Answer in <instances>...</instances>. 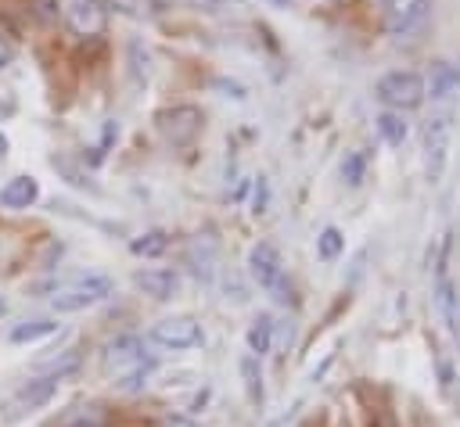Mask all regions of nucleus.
I'll return each mask as SVG.
<instances>
[{
    "mask_svg": "<svg viewBox=\"0 0 460 427\" xmlns=\"http://www.w3.org/2000/svg\"><path fill=\"white\" fill-rule=\"evenodd\" d=\"M104 370L115 377V384L122 391H137V388L147 384V377L155 370V359H151V352L144 348V341L137 334H122L104 348Z\"/></svg>",
    "mask_w": 460,
    "mask_h": 427,
    "instance_id": "nucleus-1",
    "label": "nucleus"
},
{
    "mask_svg": "<svg viewBox=\"0 0 460 427\" xmlns=\"http://www.w3.org/2000/svg\"><path fill=\"white\" fill-rule=\"evenodd\" d=\"M374 97L388 108V111H413L428 100V79L413 68H392L374 83Z\"/></svg>",
    "mask_w": 460,
    "mask_h": 427,
    "instance_id": "nucleus-2",
    "label": "nucleus"
},
{
    "mask_svg": "<svg viewBox=\"0 0 460 427\" xmlns=\"http://www.w3.org/2000/svg\"><path fill=\"white\" fill-rule=\"evenodd\" d=\"M248 273H252V280H255L273 301H280V305L291 301V283H288L284 255H280V248H277L273 240L252 244V251H248Z\"/></svg>",
    "mask_w": 460,
    "mask_h": 427,
    "instance_id": "nucleus-3",
    "label": "nucleus"
},
{
    "mask_svg": "<svg viewBox=\"0 0 460 427\" xmlns=\"http://www.w3.org/2000/svg\"><path fill=\"white\" fill-rule=\"evenodd\" d=\"M115 283L101 273H86V276H75L68 283H61L54 294H50V309L54 312H83V309H93L101 305L104 298H111Z\"/></svg>",
    "mask_w": 460,
    "mask_h": 427,
    "instance_id": "nucleus-4",
    "label": "nucleus"
},
{
    "mask_svg": "<svg viewBox=\"0 0 460 427\" xmlns=\"http://www.w3.org/2000/svg\"><path fill=\"white\" fill-rule=\"evenodd\" d=\"M155 129L169 147H190L205 129V111L198 104H169L155 111Z\"/></svg>",
    "mask_w": 460,
    "mask_h": 427,
    "instance_id": "nucleus-5",
    "label": "nucleus"
},
{
    "mask_svg": "<svg viewBox=\"0 0 460 427\" xmlns=\"http://www.w3.org/2000/svg\"><path fill=\"white\" fill-rule=\"evenodd\" d=\"M449 140H453V122H449V115H431V122L424 126V172H428L431 183H438L442 172H446Z\"/></svg>",
    "mask_w": 460,
    "mask_h": 427,
    "instance_id": "nucleus-6",
    "label": "nucleus"
},
{
    "mask_svg": "<svg viewBox=\"0 0 460 427\" xmlns=\"http://www.w3.org/2000/svg\"><path fill=\"white\" fill-rule=\"evenodd\" d=\"M61 22L75 39H93L108 29V7L101 0H68L61 7Z\"/></svg>",
    "mask_w": 460,
    "mask_h": 427,
    "instance_id": "nucleus-7",
    "label": "nucleus"
},
{
    "mask_svg": "<svg viewBox=\"0 0 460 427\" xmlns=\"http://www.w3.org/2000/svg\"><path fill=\"white\" fill-rule=\"evenodd\" d=\"M151 341L162 348H172V352H187L205 341V330L194 316H165L151 327Z\"/></svg>",
    "mask_w": 460,
    "mask_h": 427,
    "instance_id": "nucleus-8",
    "label": "nucleus"
},
{
    "mask_svg": "<svg viewBox=\"0 0 460 427\" xmlns=\"http://www.w3.org/2000/svg\"><path fill=\"white\" fill-rule=\"evenodd\" d=\"M133 283H137L147 298H155V301H169V298H176V291H180V276H176L172 269H165V266L137 269V273H133Z\"/></svg>",
    "mask_w": 460,
    "mask_h": 427,
    "instance_id": "nucleus-9",
    "label": "nucleus"
},
{
    "mask_svg": "<svg viewBox=\"0 0 460 427\" xmlns=\"http://www.w3.org/2000/svg\"><path fill=\"white\" fill-rule=\"evenodd\" d=\"M58 377H32V380H25L18 391H14V398H11V409L14 413H25V409H40V405H47L54 395H58Z\"/></svg>",
    "mask_w": 460,
    "mask_h": 427,
    "instance_id": "nucleus-10",
    "label": "nucleus"
},
{
    "mask_svg": "<svg viewBox=\"0 0 460 427\" xmlns=\"http://www.w3.org/2000/svg\"><path fill=\"white\" fill-rule=\"evenodd\" d=\"M36 197H40V183H36V176H11V179L0 187V208H11V212L32 208Z\"/></svg>",
    "mask_w": 460,
    "mask_h": 427,
    "instance_id": "nucleus-11",
    "label": "nucleus"
},
{
    "mask_svg": "<svg viewBox=\"0 0 460 427\" xmlns=\"http://www.w3.org/2000/svg\"><path fill=\"white\" fill-rule=\"evenodd\" d=\"M435 298H438V312H442L446 327H449L453 334H460V287H456V280H453L446 269H438Z\"/></svg>",
    "mask_w": 460,
    "mask_h": 427,
    "instance_id": "nucleus-12",
    "label": "nucleus"
},
{
    "mask_svg": "<svg viewBox=\"0 0 460 427\" xmlns=\"http://www.w3.org/2000/svg\"><path fill=\"white\" fill-rule=\"evenodd\" d=\"M237 370H241V384H244V395H248L252 409H262V402H266V384H262V366H259V359H255L252 352H244V355L237 359Z\"/></svg>",
    "mask_w": 460,
    "mask_h": 427,
    "instance_id": "nucleus-13",
    "label": "nucleus"
},
{
    "mask_svg": "<svg viewBox=\"0 0 460 427\" xmlns=\"http://www.w3.org/2000/svg\"><path fill=\"white\" fill-rule=\"evenodd\" d=\"M460 90V65L453 61H435L431 65V79H428V97L431 100H442L449 93Z\"/></svg>",
    "mask_w": 460,
    "mask_h": 427,
    "instance_id": "nucleus-14",
    "label": "nucleus"
},
{
    "mask_svg": "<svg viewBox=\"0 0 460 427\" xmlns=\"http://www.w3.org/2000/svg\"><path fill=\"white\" fill-rule=\"evenodd\" d=\"M244 344H248V352H252L255 359L270 355V348H273V316H270V312H259V316L248 323Z\"/></svg>",
    "mask_w": 460,
    "mask_h": 427,
    "instance_id": "nucleus-15",
    "label": "nucleus"
},
{
    "mask_svg": "<svg viewBox=\"0 0 460 427\" xmlns=\"http://www.w3.org/2000/svg\"><path fill=\"white\" fill-rule=\"evenodd\" d=\"M58 427H108V409L97 405V402H83V405H72L58 416Z\"/></svg>",
    "mask_w": 460,
    "mask_h": 427,
    "instance_id": "nucleus-16",
    "label": "nucleus"
},
{
    "mask_svg": "<svg viewBox=\"0 0 460 427\" xmlns=\"http://www.w3.org/2000/svg\"><path fill=\"white\" fill-rule=\"evenodd\" d=\"M377 133H381V140L388 144V147H402L406 144V136H410V122H406V115L402 111H381L377 115Z\"/></svg>",
    "mask_w": 460,
    "mask_h": 427,
    "instance_id": "nucleus-17",
    "label": "nucleus"
},
{
    "mask_svg": "<svg viewBox=\"0 0 460 427\" xmlns=\"http://www.w3.org/2000/svg\"><path fill=\"white\" fill-rule=\"evenodd\" d=\"M428 14H431V0H410V4L395 14L392 32H395V36H410L413 29H420V25L428 22Z\"/></svg>",
    "mask_w": 460,
    "mask_h": 427,
    "instance_id": "nucleus-18",
    "label": "nucleus"
},
{
    "mask_svg": "<svg viewBox=\"0 0 460 427\" xmlns=\"http://www.w3.org/2000/svg\"><path fill=\"white\" fill-rule=\"evenodd\" d=\"M54 330H58V319H50V316L25 319V323H18V327L11 330V344H32V341H43V337H50Z\"/></svg>",
    "mask_w": 460,
    "mask_h": 427,
    "instance_id": "nucleus-19",
    "label": "nucleus"
},
{
    "mask_svg": "<svg viewBox=\"0 0 460 427\" xmlns=\"http://www.w3.org/2000/svg\"><path fill=\"white\" fill-rule=\"evenodd\" d=\"M165 248H169V233L165 230H147V233H140V237L129 240V251L137 258H158Z\"/></svg>",
    "mask_w": 460,
    "mask_h": 427,
    "instance_id": "nucleus-20",
    "label": "nucleus"
},
{
    "mask_svg": "<svg viewBox=\"0 0 460 427\" xmlns=\"http://www.w3.org/2000/svg\"><path fill=\"white\" fill-rule=\"evenodd\" d=\"M341 251H345V237H341V230H338V226H327V230L316 237V255H320L323 262H334Z\"/></svg>",
    "mask_w": 460,
    "mask_h": 427,
    "instance_id": "nucleus-21",
    "label": "nucleus"
},
{
    "mask_svg": "<svg viewBox=\"0 0 460 427\" xmlns=\"http://www.w3.org/2000/svg\"><path fill=\"white\" fill-rule=\"evenodd\" d=\"M341 179H345L349 187H359V183L367 179V154H363V151H349V154L341 158Z\"/></svg>",
    "mask_w": 460,
    "mask_h": 427,
    "instance_id": "nucleus-22",
    "label": "nucleus"
},
{
    "mask_svg": "<svg viewBox=\"0 0 460 427\" xmlns=\"http://www.w3.org/2000/svg\"><path fill=\"white\" fill-rule=\"evenodd\" d=\"M11 61H14V47H11V39H4V36H0V72H4Z\"/></svg>",
    "mask_w": 460,
    "mask_h": 427,
    "instance_id": "nucleus-23",
    "label": "nucleus"
},
{
    "mask_svg": "<svg viewBox=\"0 0 460 427\" xmlns=\"http://www.w3.org/2000/svg\"><path fill=\"white\" fill-rule=\"evenodd\" d=\"M162 427H198L194 420H187V416H165L162 420Z\"/></svg>",
    "mask_w": 460,
    "mask_h": 427,
    "instance_id": "nucleus-24",
    "label": "nucleus"
}]
</instances>
